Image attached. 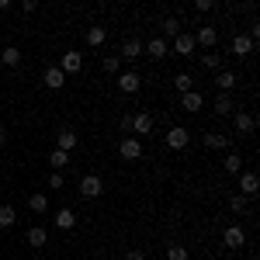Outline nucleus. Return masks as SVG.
<instances>
[{
    "mask_svg": "<svg viewBox=\"0 0 260 260\" xmlns=\"http://www.w3.org/2000/svg\"><path fill=\"white\" fill-rule=\"evenodd\" d=\"M80 194L87 201H94V198L104 194V180H101V174H87V177L80 180Z\"/></svg>",
    "mask_w": 260,
    "mask_h": 260,
    "instance_id": "nucleus-1",
    "label": "nucleus"
},
{
    "mask_svg": "<svg viewBox=\"0 0 260 260\" xmlns=\"http://www.w3.org/2000/svg\"><path fill=\"white\" fill-rule=\"evenodd\" d=\"M118 153H121V160L136 163V160H142V142L136 139V136H125V139L118 142Z\"/></svg>",
    "mask_w": 260,
    "mask_h": 260,
    "instance_id": "nucleus-2",
    "label": "nucleus"
},
{
    "mask_svg": "<svg viewBox=\"0 0 260 260\" xmlns=\"http://www.w3.org/2000/svg\"><path fill=\"white\" fill-rule=\"evenodd\" d=\"M59 70H62V77H70V73H80V70H83V52H77V49L62 52Z\"/></svg>",
    "mask_w": 260,
    "mask_h": 260,
    "instance_id": "nucleus-3",
    "label": "nucleus"
},
{
    "mask_svg": "<svg viewBox=\"0 0 260 260\" xmlns=\"http://www.w3.org/2000/svg\"><path fill=\"white\" fill-rule=\"evenodd\" d=\"M115 83H118V90H121V94H139L142 77L136 73V70H128V73H118V77H115Z\"/></svg>",
    "mask_w": 260,
    "mask_h": 260,
    "instance_id": "nucleus-4",
    "label": "nucleus"
},
{
    "mask_svg": "<svg viewBox=\"0 0 260 260\" xmlns=\"http://www.w3.org/2000/svg\"><path fill=\"white\" fill-rule=\"evenodd\" d=\"M222 243H225V250H240L243 243H246V233H243V225H229V229L222 233Z\"/></svg>",
    "mask_w": 260,
    "mask_h": 260,
    "instance_id": "nucleus-5",
    "label": "nucleus"
},
{
    "mask_svg": "<svg viewBox=\"0 0 260 260\" xmlns=\"http://www.w3.org/2000/svg\"><path fill=\"white\" fill-rule=\"evenodd\" d=\"M215 42H219V31H215L212 24H205V28H198V31H194V45H205L208 52L215 49Z\"/></svg>",
    "mask_w": 260,
    "mask_h": 260,
    "instance_id": "nucleus-6",
    "label": "nucleus"
},
{
    "mask_svg": "<svg viewBox=\"0 0 260 260\" xmlns=\"http://www.w3.org/2000/svg\"><path fill=\"white\" fill-rule=\"evenodd\" d=\"M187 142H191V132H187V128H180V125H174V128L167 132V146H170V149H184Z\"/></svg>",
    "mask_w": 260,
    "mask_h": 260,
    "instance_id": "nucleus-7",
    "label": "nucleus"
},
{
    "mask_svg": "<svg viewBox=\"0 0 260 260\" xmlns=\"http://www.w3.org/2000/svg\"><path fill=\"white\" fill-rule=\"evenodd\" d=\"M142 52H146V56H153V59H167L170 45H167V39H149L146 45H142Z\"/></svg>",
    "mask_w": 260,
    "mask_h": 260,
    "instance_id": "nucleus-8",
    "label": "nucleus"
},
{
    "mask_svg": "<svg viewBox=\"0 0 260 260\" xmlns=\"http://www.w3.org/2000/svg\"><path fill=\"white\" fill-rule=\"evenodd\" d=\"M253 52V39L250 35H236L229 42V56H250Z\"/></svg>",
    "mask_w": 260,
    "mask_h": 260,
    "instance_id": "nucleus-9",
    "label": "nucleus"
},
{
    "mask_svg": "<svg viewBox=\"0 0 260 260\" xmlns=\"http://www.w3.org/2000/svg\"><path fill=\"white\" fill-rule=\"evenodd\" d=\"M132 132H136V136H149V132H153V115H149V111L132 115Z\"/></svg>",
    "mask_w": 260,
    "mask_h": 260,
    "instance_id": "nucleus-10",
    "label": "nucleus"
},
{
    "mask_svg": "<svg viewBox=\"0 0 260 260\" xmlns=\"http://www.w3.org/2000/svg\"><path fill=\"white\" fill-rule=\"evenodd\" d=\"M142 56V42L139 39H125V45H121V62H136Z\"/></svg>",
    "mask_w": 260,
    "mask_h": 260,
    "instance_id": "nucleus-11",
    "label": "nucleus"
},
{
    "mask_svg": "<svg viewBox=\"0 0 260 260\" xmlns=\"http://www.w3.org/2000/svg\"><path fill=\"white\" fill-rule=\"evenodd\" d=\"M257 187H260V177L253 174V170H243V174H240V191H243V198L257 194Z\"/></svg>",
    "mask_w": 260,
    "mask_h": 260,
    "instance_id": "nucleus-12",
    "label": "nucleus"
},
{
    "mask_svg": "<svg viewBox=\"0 0 260 260\" xmlns=\"http://www.w3.org/2000/svg\"><path fill=\"white\" fill-rule=\"evenodd\" d=\"M233 125H236V132H240V136H250V132L257 128V118H253L250 111H236V118H233Z\"/></svg>",
    "mask_w": 260,
    "mask_h": 260,
    "instance_id": "nucleus-13",
    "label": "nucleus"
},
{
    "mask_svg": "<svg viewBox=\"0 0 260 260\" xmlns=\"http://www.w3.org/2000/svg\"><path fill=\"white\" fill-rule=\"evenodd\" d=\"M56 149H62V153H73V149H77V132H73V128H62L59 136H56Z\"/></svg>",
    "mask_w": 260,
    "mask_h": 260,
    "instance_id": "nucleus-14",
    "label": "nucleus"
},
{
    "mask_svg": "<svg viewBox=\"0 0 260 260\" xmlns=\"http://www.w3.org/2000/svg\"><path fill=\"white\" fill-rule=\"evenodd\" d=\"M174 52H177V56H191V52H194V35L180 31L177 39H174Z\"/></svg>",
    "mask_w": 260,
    "mask_h": 260,
    "instance_id": "nucleus-15",
    "label": "nucleus"
},
{
    "mask_svg": "<svg viewBox=\"0 0 260 260\" xmlns=\"http://www.w3.org/2000/svg\"><path fill=\"white\" fill-rule=\"evenodd\" d=\"M42 80H45V87H49V90H62V83H66V77H62V70H59V66H49Z\"/></svg>",
    "mask_w": 260,
    "mask_h": 260,
    "instance_id": "nucleus-16",
    "label": "nucleus"
},
{
    "mask_svg": "<svg viewBox=\"0 0 260 260\" xmlns=\"http://www.w3.org/2000/svg\"><path fill=\"white\" fill-rule=\"evenodd\" d=\"M45 243H49V233H45V225H31V229H28V246H31V250H42Z\"/></svg>",
    "mask_w": 260,
    "mask_h": 260,
    "instance_id": "nucleus-17",
    "label": "nucleus"
},
{
    "mask_svg": "<svg viewBox=\"0 0 260 260\" xmlns=\"http://www.w3.org/2000/svg\"><path fill=\"white\" fill-rule=\"evenodd\" d=\"M205 149H229V146H233V139H225V136H222V132H205Z\"/></svg>",
    "mask_w": 260,
    "mask_h": 260,
    "instance_id": "nucleus-18",
    "label": "nucleus"
},
{
    "mask_svg": "<svg viewBox=\"0 0 260 260\" xmlns=\"http://www.w3.org/2000/svg\"><path fill=\"white\" fill-rule=\"evenodd\" d=\"M180 104H184V111H201L205 98H201L198 90H187V94H180Z\"/></svg>",
    "mask_w": 260,
    "mask_h": 260,
    "instance_id": "nucleus-19",
    "label": "nucleus"
},
{
    "mask_svg": "<svg viewBox=\"0 0 260 260\" xmlns=\"http://www.w3.org/2000/svg\"><path fill=\"white\" fill-rule=\"evenodd\" d=\"M73 225H77V215H73V208H59V212H56V229L70 233Z\"/></svg>",
    "mask_w": 260,
    "mask_h": 260,
    "instance_id": "nucleus-20",
    "label": "nucleus"
},
{
    "mask_svg": "<svg viewBox=\"0 0 260 260\" xmlns=\"http://www.w3.org/2000/svg\"><path fill=\"white\" fill-rule=\"evenodd\" d=\"M215 87H219L222 94H229V90L236 87V73H229V70H219V73H215Z\"/></svg>",
    "mask_w": 260,
    "mask_h": 260,
    "instance_id": "nucleus-21",
    "label": "nucleus"
},
{
    "mask_svg": "<svg viewBox=\"0 0 260 260\" xmlns=\"http://www.w3.org/2000/svg\"><path fill=\"white\" fill-rule=\"evenodd\" d=\"M212 108H215V115H222V118H225V115H233V111H236V104H233V98H229V94H219V98H215V104H212Z\"/></svg>",
    "mask_w": 260,
    "mask_h": 260,
    "instance_id": "nucleus-22",
    "label": "nucleus"
},
{
    "mask_svg": "<svg viewBox=\"0 0 260 260\" xmlns=\"http://www.w3.org/2000/svg\"><path fill=\"white\" fill-rule=\"evenodd\" d=\"M104 39H108V31H104L101 24L87 28V45H90V49H101V45H104Z\"/></svg>",
    "mask_w": 260,
    "mask_h": 260,
    "instance_id": "nucleus-23",
    "label": "nucleus"
},
{
    "mask_svg": "<svg viewBox=\"0 0 260 260\" xmlns=\"http://www.w3.org/2000/svg\"><path fill=\"white\" fill-rule=\"evenodd\" d=\"M180 31H184L180 18H174V14H170V18H163V35H167V39H177Z\"/></svg>",
    "mask_w": 260,
    "mask_h": 260,
    "instance_id": "nucleus-24",
    "label": "nucleus"
},
{
    "mask_svg": "<svg viewBox=\"0 0 260 260\" xmlns=\"http://www.w3.org/2000/svg\"><path fill=\"white\" fill-rule=\"evenodd\" d=\"M0 62H4V66H11V70H14V66H21V52H18V45H7V49L0 52Z\"/></svg>",
    "mask_w": 260,
    "mask_h": 260,
    "instance_id": "nucleus-25",
    "label": "nucleus"
},
{
    "mask_svg": "<svg viewBox=\"0 0 260 260\" xmlns=\"http://www.w3.org/2000/svg\"><path fill=\"white\" fill-rule=\"evenodd\" d=\"M201 66H205L208 73H219V70H222V56L212 49V52H205V56H201Z\"/></svg>",
    "mask_w": 260,
    "mask_h": 260,
    "instance_id": "nucleus-26",
    "label": "nucleus"
},
{
    "mask_svg": "<svg viewBox=\"0 0 260 260\" xmlns=\"http://www.w3.org/2000/svg\"><path fill=\"white\" fill-rule=\"evenodd\" d=\"M28 208H31L35 215H45V208H49V194H28Z\"/></svg>",
    "mask_w": 260,
    "mask_h": 260,
    "instance_id": "nucleus-27",
    "label": "nucleus"
},
{
    "mask_svg": "<svg viewBox=\"0 0 260 260\" xmlns=\"http://www.w3.org/2000/svg\"><path fill=\"white\" fill-rule=\"evenodd\" d=\"M18 222V212H14V205H0V229H11Z\"/></svg>",
    "mask_w": 260,
    "mask_h": 260,
    "instance_id": "nucleus-28",
    "label": "nucleus"
},
{
    "mask_svg": "<svg viewBox=\"0 0 260 260\" xmlns=\"http://www.w3.org/2000/svg\"><path fill=\"white\" fill-rule=\"evenodd\" d=\"M49 163H52V167H56V174H59V170H66V167H70V153L52 149V153H49Z\"/></svg>",
    "mask_w": 260,
    "mask_h": 260,
    "instance_id": "nucleus-29",
    "label": "nucleus"
},
{
    "mask_svg": "<svg viewBox=\"0 0 260 260\" xmlns=\"http://www.w3.org/2000/svg\"><path fill=\"white\" fill-rule=\"evenodd\" d=\"M174 87H177L180 94H187V90H194V77L191 73H177L174 77Z\"/></svg>",
    "mask_w": 260,
    "mask_h": 260,
    "instance_id": "nucleus-30",
    "label": "nucleus"
},
{
    "mask_svg": "<svg viewBox=\"0 0 260 260\" xmlns=\"http://www.w3.org/2000/svg\"><path fill=\"white\" fill-rule=\"evenodd\" d=\"M222 167H225V174H243V160H240V153H229Z\"/></svg>",
    "mask_w": 260,
    "mask_h": 260,
    "instance_id": "nucleus-31",
    "label": "nucleus"
},
{
    "mask_svg": "<svg viewBox=\"0 0 260 260\" xmlns=\"http://www.w3.org/2000/svg\"><path fill=\"white\" fill-rule=\"evenodd\" d=\"M101 66H104V73H111V77H118V73H121V59H118V56H104Z\"/></svg>",
    "mask_w": 260,
    "mask_h": 260,
    "instance_id": "nucleus-32",
    "label": "nucleus"
},
{
    "mask_svg": "<svg viewBox=\"0 0 260 260\" xmlns=\"http://www.w3.org/2000/svg\"><path fill=\"white\" fill-rule=\"evenodd\" d=\"M167 260H187V250L180 243H174V246H167Z\"/></svg>",
    "mask_w": 260,
    "mask_h": 260,
    "instance_id": "nucleus-33",
    "label": "nucleus"
},
{
    "mask_svg": "<svg viewBox=\"0 0 260 260\" xmlns=\"http://www.w3.org/2000/svg\"><path fill=\"white\" fill-rule=\"evenodd\" d=\"M246 201H250V198H243V194H233V198H229V208H233V212H246Z\"/></svg>",
    "mask_w": 260,
    "mask_h": 260,
    "instance_id": "nucleus-34",
    "label": "nucleus"
},
{
    "mask_svg": "<svg viewBox=\"0 0 260 260\" xmlns=\"http://www.w3.org/2000/svg\"><path fill=\"white\" fill-rule=\"evenodd\" d=\"M212 7H215V0H198V4H194V11H198V14H208Z\"/></svg>",
    "mask_w": 260,
    "mask_h": 260,
    "instance_id": "nucleus-35",
    "label": "nucleus"
},
{
    "mask_svg": "<svg viewBox=\"0 0 260 260\" xmlns=\"http://www.w3.org/2000/svg\"><path fill=\"white\" fill-rule=\"evenodd\" d=\"M49 187L59 191V187H62V174H49Z\"/></svg>",
    "mask_w": 260,
    "mask_h": 260,
    "instance_id": "nucleus-36",
    "label": "nucleus"
},
{
    "mask_svg": "<svg viewBox=\"0 0 260 260\" xmlns=\"http://www.w3.org/2000/svg\"><path fill=\"white\" fill-rule=\"evenodd\" d=\"M125 260H146L142 250H125Z\"/></svg>",
    "mask_w": 260,
    "mask_h": 260,
    "instance_id": "nucleus-37",
    "label": "nucleus"
},
{
    "mask_svg": "<svg viewBox=\"0 0 260 260\" xmlns=\"http://www.w3.org/2000/svg\"><path fill=\"white\" fill-rule=\"evenodd\" d=\"M4 142H7V132H4V128H0V146H4Z\"/></svg>",
    "mask_w": 260,
    "mask_h": 260,
    "instance_id": "nucleus-38",
    "label": "nucleus"
}]
</instances>
